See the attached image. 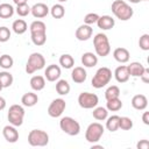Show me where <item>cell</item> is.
I'll list each match as a JSON object with an SVG mask.
<instances>
[{"label":"cell","instance_id":"6da1fadb","mask_svg":"<svg viewBox=\"0 0 149 149\" xmlns=\"http://www.w3.org/2000/svg\"><path fill=\"white\" fill-rule=\"evenodd\" d=\"M111 9L114 16L121 21H128L129 19H132L134 14L133 8L123 0H114L112 2Z\"/></svg>","mask_w":149,"mask_h":149},{"label":"cell","instance_id":"7a4b0ae2","mask_svg":"<svg viewBox=\"0 0 149 149\" xmlns=\"http://www.w3.org/2000/svg\"><path fill=\"white\" fill-rule=\"evenodd\" d=\"M93 45L97 56L106 57L111 52V44L108 37L104 33H99L93 37Z\"/></svg>","mask_w":149,"mask_h":149},{"label":"cell","instance_id":"3957f363","mask_svg":"<svg viewBox=\"0 0 149 149\" xmlns=\"http://www.w3.org/2000/svg\"><path fill=\"white\" fill-rule=\"evenodd\" d=\"M111 79H112V70L107 66H102L97 70L91 83L94 88H102L111 81Z\"/></svg>","mask_w":149,"mask_h":149},{"label":"cell","instance_id":"277c9868","mask_svg":"<svg viewBox=\"0 0 149 149\" xmlns=\"http://www.w3.org/2000/svg\"><path fill=\"white\" fill-rule=\"evenodd\" d=\"M45 66V58L40 52H33L26 63V72L28 74L34 73L37 70H42Z\"/></svg>","mask_w":149,"mask_h":149},{"label":"cell","instance_id":"5b68a950","mask_svg":"<svg viewBox=\"0 0 149 149\" xmlns=\"http://www.w3.org/2000/svg\"><path fill=\"white\" fill-rule=\"evenodd\" d=\"M28 143L31 147H45L49 143V135L42 129H33L28 134Z\"/></svg>","mask_w":149,"mask_h":149},{"label":"cell","instance_id":"8992f818","mask_svg":"<svg viewBox=\"0 0 149 149\" xmlns=\"http://www.w3.org/2000/svg\"><path fill=\"white\" fill-rule=\"evenodd\" d=\"M59 127L65 134H68L70 136H76L80 133L79 122L71 116H63L59 121Z\"/></svg>","mask_w":149,"mask_h":149},{"label":"cell","instance_id":"52a82bcc","mask_svg":"<svg viewBox=\"0 0 149 149\" xmlns=\"http://www.w3.org/2000/svg\"><path fill=\"white\" fill-rule=\"evenodd\" d=\"M104 132H105V128H104V126L101 123H99V122H92L86 128L85 139L90 143H97V142L100 141L101 136L104 135Z\"/></svg>","mask_w":149,"mask_h":149},{"label":"cell","instance_id":"ba28073f","mask_svg":"<svg viewBox=\"0 0 149 149\" xmlns=\"http://www.w3.org/2000/svg\"><path fill=\"white\" fill-rule=\"evenodd\" d=\"M8 121L10 125L19 127L23 123V119H24V108L21 105H12L8 109Z\"/></svg>","mask_w":149,"mask_h":149},{"label":"cell","instance_id":"9c48e42d","mask_svg":"<svg viewBox=\"0 0 149 149\" xmlns=\"http://www.w3.org/2000/svg\"><path fill=\"white\" fill-rule=\"evenodd\" d=\"M99 102V98L97 94L94 93H90V92H81L78 95V104L81 108L85 109H91L94 108Z\"/></svg>","mask_w":149,"mask_h":149},{"label":"cell","instance_id":"30bf717a","mask_svg":"<svg viewBox=\"0 0 149 149\" xmlns=\"http://www.w3.org/2000/svg\"><path fill=\"white\" fill-rule=\"evenodd\" d=\"M65 108H66L65 100L62 98H57L50 102V105L48 107V114L51 118H59L63 114V112L65 111Z\"/></svg>","mask_w":149,"mask_h":149},{"label":"cell","instance_id":"8fae6325","mask_svg":"<svg viewBox=\"0 0 149 149\" xmlns=\"http://www.w3.org/2000/svg\"><path fill=\"white\" fill-rule=\"evenodd\" d=\"M2 135H3L5 140L7 142H9V143H15L19 140V132H17L16 127L13 126V125H10V123L3 127Z\"/></svg>","mask_w":149,"mask_h":149},{"label":"cell","instance_id":"7c38bea8","mask_svg":"<svg viewBox=\"0 0 149 149\" xmlns=\"http://www.w3.org/2000/svg\"><path fill=\"white\" fill-rule=\"evenodd\" d=\"M49 12H50V8L45 3H43V2H37L33 7H30V13L36 19H43V17H45L49 14Z\"/></svg>","mask_w":149,"mask_h":149},{"label":"cell","instance_id":"4fadbf2b","mask_svg":"<svg viewBox=\"0 0 149 149\" xmlns=\"http://www.w3.org/2000/svg\"><path fill=\"white\" fill-rule=\"evenodd\" d=\"M61 68L56 64H50L47 66L45 71H44V77L47 78L48 81H56L59 79L61 77Z\"/></svg>","mask_w":149,"mask_h":149},{"label":"cell","instance_id":"5bb4252c","mask_svg":"<svg viewBox=\"0 0 149 149\" xmlns=\"http://www.w3.org/2000/svg\"><path fill=\"white\" fill-rule=\"evenodd\" d=\"M92 34H93V29L91 28V26L84 23V24H81V26H79L77 28V30H76V38L78 41H87V40L91 38Z\"/></svg>","mask_w":149,"mask_h":149},{"label":"cell","instance_id":"9a60e30c","mask_svg":"<svg viewBox=\"0 0 149 149\" xmlns=\"http://www.w3.org/2000/svg\"><path fill=\"white\" fill-rule=\"evenodd\" d=\"M97 26L102 30H109L115 26V20L109 15H102V16H99L97 21Z\"/></svg>","mask_w":149,"mask_h":149},{"label":"cell","instance_id":"2e32d148","mask_svg":"<svg viewBox=\"0 0 149 149\" xmlns=\"http://www.w3.org/2000/svg\"><path fill=\"white\" fill-rule=\"evenodd\" d=\"M71 78L76 84H81L86 80L87 78V73L86 70L83 66H76L73 68L72 72H71Z\"/></svg>","mask_w":149,"mask_h":149},{"label":"cell","instance_id":"e0dca14e","mask_svg":"<svg viewBox=\"0 0 149 149\" xmlns=\"http://www.w3.org/2000/svg\"><path fill=\"white\" fill-rule=\"evenodd\" d=\"M113 57H114V59H115L116 62H119V63H121V64H125V63H127V62L129 61L130 54H129V51H128L126 48L120 47V48H116V49L113 51Z\"/></svg>","mask_w":149,"mask_h":149},{"label":"cell","instance_id":"ac0fdd59","mask_svg":"<svg viewBox=\"0 0 149 149\" xmlns=\"http://www.w3.org/2000/svg\"><path fill=\"white\" fill-rule=\"evenodd\" d=\"M132 106L137 111H143L148 106V99L144 94H136L132 99Z\"/></svg>","mask_w":149,"mask_h":149},{"label":"cell","instance_id":"d6986e66","mask_svg":"<svg viewBox=\"0 0 149 149\" xmlns=\"http://www.w3.org/2000/svg\"><path fill=\"white\" fill-rule=\"evenodd\" d=\"M114 77L118 83H126L129 79V72L127 69V65H120L114 71Z\"/></svg>","mask_w":149,"mask_h":149},{"label":"cell","instance_id":"ffe728a7","mask_svg":"<svg viewBox=\"0 0 149 149\" xmlns=\"http://www.w3.org/2000/svg\"><path fill=\"white\" fill-rule=\"evenodd\" d=\"M81 64L86 68H93L98 64V56L93 52H84L81 55Z\"/></svg>","mask_w":149,"mask_h":149},{"label":"cell","instance_id":"44dd1931","mask_svg":"<svg viewBox=\"0 0 149 149\" xmlns=\"http://www.w3.org/2000/svg\"><path fill=\"white\" fill-rule=\"evenodd\" d=\"M127 69H128V72H129V76H133V77H140L146 66L143 64H141L140 62H132L129 65H127Z\"/></svg>","mask_w":149,"mask_h":149},{"label":"cell","instance_id":"7402d4cb","mask_svg":"<svg viewBox=\"0 0 149 149\" xmlns=\"http://www.w3.org/2000/svg\"><path fill=\"white\" fill-rule=\"evenodd\" d=\"M37 101H38V97L34 92H27L21 98V102L26 107H33L37 104Z\"/></svg>","mask_w":149,"mask_h":149},{"label":"cell","instance_id":"603a6c76","mask_svg":"<svg viewBox=\"0 0 149 149\" xmlns=\"http://www.w3.org/2000/svg\"><path fill=\"white\" fill-rule=\"evenodd\" d=\"M45 86V78L43 76H33L30 78V87L34 91H42Z\"/></svg>","mask_w":149,"mask_h":149},{"label":"cell","instance_id":"cb8c5ba5","mask_svg":"<svg viewBox=\"0 0 149 149\" xmlns=\"http://www.w3.org/2000/svg\"><path fill=\"white\" fill-rule=\"evenodd\" d=\"M30 36L31 42L37 47H41L47 42V31H33L30 33Z\"/></svg>","mask_w":149,"mask_h":149},{"label":"cell","instance_id":"d4e9b609","mask_svg":"<svg viewBox=\"0 0 149 149\" xmlns=\"http://www.w3.org/2000/svg\"><path fill=\"white\" fill-rule=\"evenodd\" d=\"M12 29H13V31H14L15 34L22 35V34H24V33L27 31L28 26H27V22H26L23 19H17V20H15V21L13 22Z\"/></svg>","mask_w":149,"mask_h":149},{"label":"cell","instance_id":"484cf974","mask_svg":"<svg viewBox=\"0 0 149 149\" xmlns=\"http://www.w3.org/2000/svg\"><path fill=\"white\" fill-rule=\"evenodd\" d=\"M14 7L9 3H0V17L1 19H9L14 15Z\"/></svg>","mask_w":149,"mask_h":149},{"label":"cell","instance_id":"4316f807","mask_svg":"<svg viewBox=\"0 0 149 149\" xmlns=\"http://www.w3.org/2000/svg\"><path fill=\"white\" fill-rule=\"evenodd\" d=\"M71 87H70V84L65 80V79H59L57 80L56 83V91L59 95H66L69 94Z\"/></svg>","mask_w":149,"mask_h":149},{"label":"cell","instance_id":"83f0119b","mask_svg":"<svg viewBox=\"0 0 149 149\" xmlns=\"http://www.w3.org/2000/svg\"><path fill=\"white\" fill-rule=\"evenodd\" d=\"M51 16L54 19H62L64 15H65V8L62 3H55L51 8H50V12Z\"/></svg>","mask_w":149,"mask_h":149},{"label":"cell","instance_id":"f1b7e54d","mask_svg":"<svg viewBox=\"0 0 149 149\" xmlns=\"http://www.w3.org/2000/svg\"><path fill=\"white\" fill-rule=\"evenodd\" d=\"M92 115H93V118H94L95 120H98V121H104V120H106L107 116H108V111H107L106 107H97V106H95V107L93 108Z\"/></svg>","mask_w":149,"mask_h":149},{"label":"cell","instance_id":"f546056e","mask_svg":"<svg viewBox=\"0 0 149 149\" xmlns=\"http://www.w3.org/2000/svg\"><path fill=\"white\" fill-rule=\"evenodd\" d=\"M59 65L64 69H71L74 65V59L71 55L69 54H63L59 57Z\"/></svg>","mask_w":149,"mask_h":149},{"label":"cell","instance_id":"4dcf8cb0","mask_svg":"<svg viewBox=\"0 0 149 149\" xmlns=\"http://www.w3.org/2000/svg\"><path fill=\"white\" fill-rule=\"evenodd\" d=\"M106 108L109 112H118L122 108V101L120 100V98H114V99H109L106 102Z\"/></svg>","mask_w":149,"mask_h":149},{"label":"cell","instance_id":"1f68e13d","mask_svg":"<svg viewBox=\"0 0 149 149\" xmlns=\"http://www.w3.org/2000/svg\"><path fill=\"white\" fill-rule=\"evenodd\" d=\"M119 115H112V116H107L106 119V128L109 132H116L119 129Z\"/></svg>","mask_w":149,"mask_h":149},{"label":"cell","instance_id":"d6a6232c","mask_svg":"<svg viewBox=\"0 0 149 149\" xmlns=\"http://www.w3.org/2000/svg\"><path fill=\"white\" fill-rule=\"evenodd\" d=\"M14 81L13 74L8 71H2L0 72V84L2 85V87H9Z\"/></svg>","mask_w":149,"mask_h":149},{"label":"cell","instance_id":"836d02e7","mask_svg":"<svg viewBox=\"0 0 149 149\" xmlns=\"http://www.w3.org/2000/svg\"><path fill=\"white\" fill-rule=\"evenodd\" d=\"M119 97H120V88L116 85H112V86H109L105 91V98H106V100L119 98Z\"/></svg>","mask_w":149,"mask_h":149},{"label":"cell","instance_id":"e575fe53","mask_svg":"<svg viewBox=\"0 0 149 149\" xmlns=\"http://www.w3.org/2000/svg\"><path fill=\"white\" fill-rule=\"evenodd\" d=\"M14 64V59L12 58V56L5 54L2 56H0V68L5 69V70H9Z\"/></svg>","mask_w":149,"mask_h":149},{"label":"cell","instance_id":"d590c367","mask_svg":"<svg viewBox=\"0 0 149 149\" xmlns=\"http://www.w3.org/2000/svg\"><path fill=\"white\" fill-rule=\"evenodd\" d=\"M133 120L128 116H120L119 119V128L122 130H130L133 128Z\"/></svg>","mask_w":149,"mask_h":149},{"label":"cell","instance_id":"8d00e7d4","mask_svg":"<svg viewBox=\"0 0 149 149\" xmlns=\"http://www.w3.org/2000/svg\"><path fill=\"white\" fill-rule=\"evenodd\" d=\"M29 29H30V33H33V31H47V26L43 21L36 20V21H33L30 23Z\"/></svg>","mask_w":149,"mask_h":149},{"label":"cell","instance_id":"74e56055","mask_svg":"<svg viewBox=\"0 0 149 149\" xmlns=\"http://www.w3.org/2000/svg\"><path fill=\"white\" fill-rule=\"evenodd\" d=\"M16 14L19 16H27L30 13V6L28 3H22V5H16V9H15Z\"/></svg>","mask_w":149,"mask_h":149},{"label":"cell","instance_id":"f35d334b","mask_svg":"<svg viewBox=\"0 0 149 149\" xmlns=\"http://www.w3.org/2000/svg\"><path fill=\"white\" fill-rule=\"evenodd\" d=\"M139 47L143 51L149 50V34H143L139 40Z\"/></svg>","mask_w":149,"mask_h":149},{"label":"cell","instance_id":"ab89813d","mask_svg":"<svg viewBox=\"0 0 149 149\" xmlns=\"http://www.w3.org/2000/svg\"><path fill=\"white\" fill-rule=\"evenodd\" d=\"M98 19H99V15H98L97 13H88V14H86L85 17H84V23L91 26V24H93V23H97Z\"/></svg>","mask_w":149,"mask_h":149},{"label":"cell","instance_id":"60d3db41","mask_svg":"<svg viewBox=\"0 0 149 149\" xmlns=\"http://www.w3.org/2000/svg\"><path fill=\"white\" fill-rule=\"evenodd\" d=\"M10 38V30L7 27H0V42L5 43Z\"/></svg>","mask_w":149,"mask_h":149},{"label":"cell","instance_id":"b9f144b4","mask_svg":"<svg viewBox=\"0 0 149 149\" xmlns=\"http://www.w3.org/2000/svg\"><path fill=\"white\" fill-rule=\"evenodd\" d=\"M137 149H149V141L148 140H140L136 144Z\"/></svg>","mask_w":149,"mask_h":149},{"label":"cell","instance_id":"7bdbcfd3","mask_svg":"<svg viewBox=\"0 0 149 149\" xmlns=\"http://www.w3.org/2000/svg\"><path fill=\"white\" fill-rule=\"evenodd\" d=\"M140 78H141V80L143 81V83H149V69L148 68H146L144 69V71H143V73L140 76Z\"/></svg>","mask_w":149,"mask_h":149},{"label":"cell","instance_id":"ee69618b","mask_svg":"<svg viewBox=\"0 0 149 149\" xmlns=\"http://www.w3.org/2000/svg\"><path fill=\"white\" fill-rule=\"evenodd\" d=\"M142 121L144 125H147V126L149 125V112H144L142 114Z\"/></svg>","mask_w":149,"mask_h":149},{"label":"cell","instance_id":"f6af8a7d","mask_svg":"<svg viewBox=\"0 0 149 149\" xmlns=\"http://www.w3.org/2000/svg\"><path fill=\"white\" fill-rule=\"evenodd\" d=\"M5 107H6V100H5V98H2L0 95V111L5 109Z\"/></svg>","mask_w":149,"mask_h":149},{"label":"cell","instance_id":"bcb514c9","mask_svg":"<svg viewBox=\"0 0 149 149\" xmlns=\"http://www.w3.org/2000/svg\"><path fill=\"white\" fill-rule=\"evenodd\" d=\"M28 0H13V2L15 5H22V3H27Z\"/></svg>","mask_w":149,"mask_h":149},{"label":"cell","instance_id":"7dc6e473","mask_svg":"<svg viewBox=\"0 0 149 149\" xmlns=\"http://www.w3.org/2000/svg\"><path fill=\"white\" fill-rule=\"evenodd\" d=\"M92 149H104V147H102V146H99V144L92 143Z\"/></svg>","mask_w":149,"mask_h":149},{"label":"cell","instance_id":"c3c4849f","mask_svg":"<svg viewBox=\"0 0 149 149\" xmlns=\"http://www.w3.org/2000/svg\"><path fill=\"white\" fill-rule=\"evenodd\" d=\"M129 2H132V3H139L141 0H128Z\"/></svg>","mask_w":149,"mask_h":149},{"label":"cell","instance_id":"681fc988","mask_svg":"<svg viewBox=\"0 0 149 149\" xmlns=\"http://www.w3.org/2000/svg\"><path fill=\"white\" fill-rule=\"evenodd\" d=\"M58 1H59V2H61V3H62V2H66V1H68V0H58Z\"/></svg>","mask_w":149,"mask_h":149},{"label":"cell","instance_id":"f907efd6","mask_svg":"<svg viewBox=\"0 0 149 149\" xmlns=\"http://www.w3.org/2000/svg\"><path fill=\"white\" fill-rule=\"evenodd\" d=\"M2 88H3V87H2V85H1V84H0V91H1V90H2Z\"/></svg>","mask_w":149,"mask_h":149},{"label":"cell","instance_id":"816d5d0a","mask_svg":"<svg viewBox=\"0 0 149 149\" xmlns=\"http://www.w3.org/2000/svg\"><path fill=\"white\" fill-rule=\"evenodd\" d=\"M141 1H148V0H141Z\"/></svg>","mask_w":149,"mask_h":149}]
</instances>
